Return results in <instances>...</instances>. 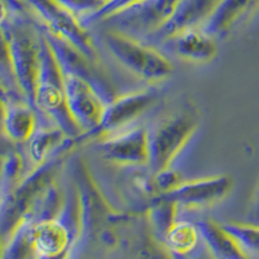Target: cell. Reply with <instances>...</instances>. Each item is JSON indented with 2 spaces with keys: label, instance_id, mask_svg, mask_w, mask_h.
Masks as SVG:
<instances>
[{
  "label": "cell",
  "instance_id": "1",
  "mask_svg": "<svg viewBox=\"0 0 259 259\" xmlns=\"http://www.w3.org/2000/svg\"><path fill=\"white\" fill-rule=\"evenodd\" d=\"M21 13H13L2 30L8 41L16 82L27 103L35 109V87L40 62V25L35 27L22 18Z\"/></svg>",
  "mask_w": 259,
  "mask_h": 259
},
{
  "label": "cell",
  "instance_id": "2",
  "mask_svg": "<svg viewBox=\"0 0 259 259\" xmlns=\"http://www.w3.org/2000/svg\"><path fill=\"white\" fill-rule=\"evenodd\" d=\"M40 32V62L35 87V109L50 118L69 138L77 140L82 135V130L75 123L68 108L61 69L43 34L41 24Z\"/></svg>",
  "mask_w": 259,
  "mask_h": 259
},
{
  "label": "cell",
  "instance_id": "3",
  "mask_svg": "<svg viewBox=\"0 0 259 259\" xmlns=\"http://www.w3.org/2000/svg\"><path fill=\"white\" fill-rule=\"evenodd\" d=\"M198 122L192 113L166 115L148 127L149 159L147 168L152 175L174 167V162L196 134Z\"/></svg>",
  "mask_w": 259,
  "mask_h": 259
},
{
  "label": "cell",
  "instance_id": "4",
  "mask_svg": "<svg viewBox=\"0 0 259 259\" xmlns=\"http://www.w3.org/2000/svg\"><path fill=\"white\" fill-rule=\"evenodd\" d=\"M100 38L106 50L124 69L145 82H161L174 73L171 60L156 47L112 30H104Z\"/></svg>",
  "mask_w": 259,
  "mask_h": 259
},
{
  "label": "cell",
  "instance_id": "5",
  "mask_svg": "<svg viewBox=\"0 0 259 259\" xmlns=\"http://www.w3.org/2000/svg\"><path fill=\"white\" fill-rule=\"evenodd\" d=\"M179 0H139L97 22L104 30L144 40L165 24Z\"/></svg>",
  "mask_w": 259,
  "mask_h": 259
},
{
  "label": "cell",
  "instance_id": "6",
  "mask_svg": "<svg viewBox=\"0 0 259 259\" xmlns=\"http://www.w3.org/2000/svg\"><path fill=\"white\" fill-rule=\"evenodd\" d=\"M159 99L161 91L157 87H144L118 95L106 105L99 126L91 133L82 134L75 142L78 144L90 139L99 140L117 131L134 126V122L154 108Z\"/></svg>",
  "mask_w": 259,
  "mask_h": 259
},
{
  "label": "cell",
  "instance_id": "7",
  "mask_svg": "<svg viewBox=\"0 0 259 259\" xmlns=\"http://www.w3.org/2000/svg\"><path fill=\"white\" fill-rule=\"evenodd\" d=\"M35 12L48 30L69 41L71 46L94 61H100L99 52L89 29L74 15L53 0H20Z\"/></svg>",
  "mask_w": 259,
  "mask_h": 259
},
{
  "label": "cell",
  "instance_id": "8",
  "mask_svg": "<svg viewBox=\"0 0 259 259\" xmlns=\"http://www.w3.org/2000/svg\"><path fill=\"white\" fill-rule=\"evenodd\" d=\"M60 65V64H59ZM64 79L66 103L70 114L82 134L94 131L103 118L106 105L100 94L84 78L60 65Z\"/></svg>",
  "mask_w": 259,
  "mask_h": 259
},
{
  "label": "cell",
  "instance_id": "9",
  "mask_svg": "<svg viewBox=\"0 0 259 259\" xmlns=\"http://www.w3.org/2000/svg\"><path fill=\"white\" fill-rule=\"evenodd\" d=\"M95 149L104 161L124 167H143L148 165L149 147L148 130L131 126L97 140Z\"/></svg>",
  "mask_w": 259,
  "mask_h": 259
},
{
  "label": "cell",
  "instance_id": "10",
  "mask_svg": "<svg viewBox=\"0 0 259 259\" xmlns=\"http://www.w3.org/2000/svg\"><path fill=\"white\" fill-rule=\"evenodd\" d=\"M235 182L230 175L183 180L171 191L163 192V196L178 203V206H205L222 201L232 192Z\"/></svg>",
  "mask_w": 259,
  "mask_h": 259
},
{
  "label": "cell",
  "instance_id": "11",
  "mask_svg": "<svg viewBox=\"0 0 259 259\" xmlns=\"http://www.w3.org/2000/svg\"><path fill=\"white\" fill-rule=\"evenodd\" d=\"M218 2L219 0H179L174 12L165 24L140 41L158 48L163 41L184 30L202 26Z\"/></svg>",
  "mask_w": 259,
  "mask_h": 259
},
{
  "label": "cell",
  "instance_id": "12",
  "mask_svg": "<svg viewBox=\"0 0 259 259\" xmlns=\"http://www.w3.org/2000/svg\"><path fill=\"white\" fill-rule=\"evenodd\" d=\"M159 47L186 61L205 64L218 55V39L207 34L202 27L184 30L165 40Z\"/></svg>",
  "mask_w": 259,
  "mask_h": 259
},
{
  "label": "cell",
  "instance_id": "13",
  "mask_svg": "<svg viewBox=\"0 0 259 259\" xmlns=\"http://www.w3.org/2000/svg\"><path fill=\"white\" fill-rule=\"evenodd\" d=\"M259 9V0H219L202 27L214 38H224Z\"/></svg>",
  "mask_w": 259,
  "mask_h": 259
},
{
  "label": "cell",
  "instance_id": "14",
  "mask_svg": "<svg viewBox=\"0 0 259 259\" xmlns=\"http://www.w3.org/2000/svg\"><path fill=\"white\" fill-rule=\"evenodd\" d=\"M39 114L26 99L9 95L3 118V133L15 143H27L35 131Z\"/></svg>",
  "mask_w": 259,
  "mask_h": 259
},
{
  "label": "cell",
  "instance_id": "15",
  "mask_svg": "<svg viewBox=\"0 0 259 259\" xmlns=\"http://www.w3.org/2000/svg\"><path fill=\"white\" fill-rule=\"evenodd\" d=\"M198 237L200 230L189 222H175L165 235L167 246L178 254H187L193 250Z\"/></svg>",
  "mask_w": 259,
  "mask_h": 259
},
{
  "label": "cell",
  "instance_id": "16",
  "mask_svg": "<svg viewBox=\"0 0 259 259\" xmlns=\"http://www.w3.org/2000/svg\"><path fill=\"white\" fill-rule=\"evenodd\" d=\"M53 2H56L62 8L69 11L79 21L97 12L106 3V0H53Z\"/></svg>",
  "mask_w": 259,
  "mask_h": 259
},
{
  "label": "cell",
  "instance_id": "17",
  "mask_svg": "<svg viewBox=\"0 0 259 259\" xmlns=\"http://www.w3.org/2000/svg\"><path fill=\"white\" fill-rule=\"evenodd\" d=\"M237 241L251 250L259 251V227L240 226V224H226L223 226Z\"/></svg>",
  "mask_w": 259,
  "mask_h": 259
},
{
  "label": "cell",
  "instance_id": "18",
  "mask_svg": "<svg viewBox=\"0 0 259 259\" xmlns=\"http://www.w3.org/2000/svg\"><path fill=\"white\" fill-rule=\"evenodd\" d=\"M136 2H139V0H109V2H106V3L104 4L99 11H97V12L82 18V20H80V24L89 29L90 26L96 25L97 22H100L101 20H104L106 16L112 15V13L117 12V11L130 6V4L136 3Z\"/></svg>",
  "mask_w": 259,
  "mask_h": 259
},
{
  "label": "cell",
  "instance_id": "19",
  "mask_svg": "<svg viewBox=\"0 0 259 259\" xmlns=\"http://www.w3.org/2000/svg\"><path fill=\"white\" fill-rule=\"evenodd\" d=\"M251 217H253L254 221L259 222V187L255 192V196H254L253 207H251Z\"/></svg>",
  "mask_w": 259,
  "mask_h": 259
},
{
  "label": "cell",
  "instance_id": "20",
  "mask_svg": "<svg viewBox=\"0 0 259 259\" xmlns=\"http://www.w3.org/2000/svg\"><path fill=\"white\" fill-rule=\"evenodd\" d=\"M106 2H109V0H106Z\"/></svg>",
  "mask_w": 259,
  "mask_h": 259
}]
</instances>
